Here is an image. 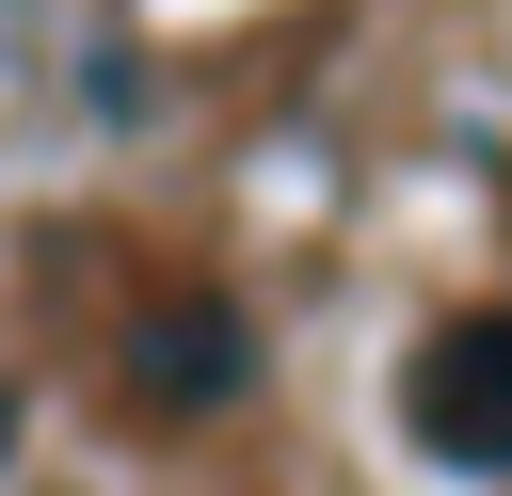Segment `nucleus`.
<instances>
[{
  "label": "nucleus",
  "mask_w": 512,
  "mask_h": 496,
  "mask_svg": "<svg viewBox=\"0 0 512 496\" xmlns=\"http://www.w3.org/2000/svg\"><path fill=\"white\" fill-rule=\"evenodd\" d=\"M0 448H16V400H0Z\"/></svg>",
  "instance_id": "nucleus-3"
},
{
  "label": "nucleus",
  "mask_w": 512,
  "mask_h": 496,
  "mask_svg": "<svg viewBox=\"0 0 512 496\" xmlns=\"http://www.w3.org/2000/svg\"><path fill=\"white\" fill-rule=\"evenodd\" d=\"M128 384H144L160 416H176V400H224V384H240V320H224V304H160V320L128 336Z\"/></svg>",
  "instance_id": "nucleus-2"
},
{
  "label": "nucleus",
  "mask_w": 512,
  "mask_h": 496,
  "mask_svg": "<svg viewBox=\"0 0 512 496\" xmlns=\"http://www.w3.org/2000/svg\"><path fill=\"white\" fill-rule=\"evenodd\" d=\"M416 448L432 464H512V304H464L416 352Z\"/></svg>",
  "instance_id": "nucleus-1"
}]
</instances>
